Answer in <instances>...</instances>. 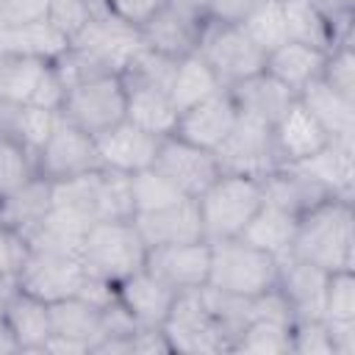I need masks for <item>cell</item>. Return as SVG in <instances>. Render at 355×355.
<instances>
[{"label": "cell", "instance_id": "2", "mask_svg": "<svg viewBox=\"0 0 355 355\" xmlns=\"http://www.w3.org/2000/svg\"><path fill=\"white\" fill-rule=\"evenodd\" d=\"M205 241L239 239L263 202L261 178L222 172L200 197H194Z\"/></svg>", "mask_w": 355, "mask_h": 355}, {"label": "cell", "instance_id": "5", "mask_svg": "<svg viewBox=\"0 0 355 355\" xmlns=\"http://www.w3.org/2000/svg\"><path fill=\"white\" fill-rule=\"evenodd\" d=\"M197 53L214 69V75L225 89L263 72L266 64V53L241 31V25L214 22V19L205 22L197 42Z\"/></svg>", "mask_w": 355, "mask_h": 355}, {"label": "cell", "instance_id": "43", "mask_svg": "<svg viewBox=\"0 0 355 355\" xmlns=\"http://www.w3.org/2000/svg\"><path fill=\"white\" fill-rule=\"evenodd\" d=\"M322 80L330 89H336L338 94L355 100V50H352V42H341L327 53Z\"/></svg>", "mask_w": 355, "mask_h": 355}, {"label": "cell", "instance_id": "15", "mask_svg": "<svg viewBox=\"0 0 355 355\" xmlns=\"http://www.w3.org/2000/svg\"><path fill=\"white\" fill-rule=\"evenodd\" d=\"M208 266H211V244L205 239L189 244L150 247L144 261V269H150L175 291L202 288L208 283Z\"/></svg>", "mask_w": 355, "mask_h": 355}, {"label": "cell", "instance_id": "17", "mask_svg": "<svg viewBox=\"0 0 355 355\" xmlns=\"http://www.w3.org/2000/svg\"><path fill=\"white\" fill-rule=\"evenodd\" d=\"M283 166L300 172L302 178L322 186L333 197H349L352 200V191H355V139H330L319 153H313L302 161H294V164H283Z\"/></svg>", "mask_w": 355, "mask_h": 355}, {"label": "cell", "instance_id": "44", "mask_svg": "<svg viewBox=\"0 0 355 355\" xmlns=\"http://www.w3.org/2000/svg\"><path fill=\"white\" fill-rule=\"evenodd\" d=\"M291 352L297 355H333V341L327 322L316 319H294L291 324Z\"/></svg>", "mask_w": 355, "mask_h": 355}, {"label": "cell", "instance_id": "46", "mask_svg": "<svg viewBox=\"0 0 355 355\" xmlns=\"http://www.w3.org/2000/svg\"><path fill=\"white\" fill-rule=\"evenodd\" d=\"M50 0H0V31L47 19Z\"/></svg>", "mask_w": 355, "mask_h": 355}, {"label": "cell", "instance_id": "8", "mask_svg": "<svg viewBox=\"0 0 355 355\" xmlns=\"http://www.w3.org/2000/svg\"><path fill=\"white\" fill-rule=\"evenodd\" d=\"M208 17L202 0H166L141 28L144 47L164 53L169 58H183L197 50L200 33Z\"/></svg>", "mask_w": 355, "mask_h": 355}, {"label": "cell", "instance_id": "50", "mask_svg": "<svg viewBox=\"0 0 355 355\" xmlns=\"http://www.w3.org/2000/svg\"><path fill=\"white\" fill-rule=\"evenodd\" d=\"M258 3L261 0H202V8H205V17L214 22L241 25Z\"/></svg>", "mask_w": 355, "mask_h": 355}, {"label": "cell", "instance_id": "29", "mask_svg": "<svg viewBox=\"0 0 355 355\" xmlns=\"http://www.w3.org/2000/svg\"><path fill=\"white\" fill-rule=\"evenodd\" d=\"M261 186H263V200L266 202H275V205H280V208H286L297 216L302 211H308L311 205L322 202L324 197H333L322 186L311 183L308 178H302L300 172H294L288 166H277L269 175H263Z\"/></svg>", "mask_w": 355, "mask_h": 355}, {"label": "cell", "instance_id": "6", "mask_svg": "<svg viewBox=\"0 0 355 355\" xmlns=\"http://www.w3.org/2000/svg\"><path fill=\"white\" fill-rule=\"evenodd\" d=\"M161 330L172 352H186V355L230 352V336L216 322V316L208 311L202 288L178 291Z\"/></svg>", "mask_w": 355, "mask_h": 355}, {"label": "cell", "instance_id": "39", "mask_svg": "<svg viewBox=\"0 0 355 355\" xmlns=\"http://www.w3.org/2000/svg\"><path fill=\"white\" fill-rule=\"evenodd\" d=\"M97 219H133L130 175L97 169Z\"/></svg>", "mask_w": 355, "mask_h": 355}, {"label": "cell", "instance_id": "33", "mask_svg": "<svg viewBox=\"0 0 355 355\" xmlns=\"http://www.w3.org/2000/svg\"><path fill=\"white\" fill-rule=\"evenodd\" d=\"M283 17H286L288 39L313 44L322 50L336 47V33L327 17L313 6V0H283Z\"/></svg>", "mask_w": 355, "mask_h": 355}, {"label": "cell", "instance_id": "32", "mask_svg": "<svg viewBox=\"0 0 355 355\" xmlns=\"http://www.w3.org/2000/svg\"><path fill=\"white\" fill-rule=\"evenodd\" d=\"M67 47H69V39L58 28H53L47 19L0 31V50L6 55H33V58L55 61Z\"/></svg>", "mask_w": 355, "mask_h": 355}, {"label": "cell", "instance_id": "48", "mask_svg": "<svg viewBox=\"0 0 355 355\" xmlns=\"http://www.w3.org/2000/svg\"><path fill=\"white\" fill-rule=\"evenodd\" d=\"M64 97H67V83L61 80V75H58L55 64L50 61V64H47V69L42 72V78H39L36 89H33L31 103H33V105H42V108H50V111H61Z\"/></svg>", "mask_w": 355, "mask_h": 355}, {"label": "cell", "instance_id": "27", "mask_svg": "<svg viewBox=\"0 0 355 355\" xmlns=\"http://www.w3.org/2000/svg\"><path fill=\"white\" fill-rule=\"evenodd\" d=\"M230 94L241 114H250L266 125H275L297 97L291 89H286L280 80H275L266 69L230 86Z\"/></svg>", "mask_w": 355, "mask_h": 355}, {"label": "cell", "instance_id": "13", "mask_svg": "<svg viewBox=\"0 0 355 355\" xmlns=\"http://www.w3.org/2000/svg\"><path fill=\"white\" fill-rule=\"evenodd\" d=\"M69 44L83 50V53H89V55H94L111 72H122L128 67V61L144 47L139 28L122 22L111 11L92 17L89 25Z\"/></svg>", "mask_w": 355, "mask_h": 355}, {"label": "cell", "instance_id": "37", "mask_svg": "<svg viewBox=\"0 0 355 355\" xmlns=\"http://www.w3.org/2000/svg\"><path fill=\"white\" fill-rule=\"evenodd\" d=\"M241 31L263 53H272L275 47H280L283 42H288L286 17H283V0H261L250 11V17L241 22Z\"/></svg>", "mask_w": 355, "mask_h": 355}, {"label": "cell", "instance_id": "18", "mask_svg": "<svg viewBox=\"0 0 355 355\" xmlns=\"http://www.w3.org/2000/svg\"><path fill=\"white\" fill-rule=\"evenodd\" d=\"M175 297L178 291L144 266L116 283V300L139 327H164Z\"/></svg>", "mask_w": 355, "mask_h": 355}, {"label": "cell", "instance_id": "23", "mask_svg": "<svg viewBox=\"0 0 355 355\" xmlns=\"http://www.w3.org/2000/svg\"><path fill=\"white\" fill-rule=\"evenodd\" d=\"M125 80V119L136 128L153 133V136H172L178 125V108L172 105V97L166 89L141 83V80Z\"/></svg>", "mask_w": 355, "mask_h": 355}, {"label": "cell", "instance_id": "30", "mask_svg": "<svg viewBox=\"0 0 355 355\" xmlns=\"http://www.w3.org/2000/svg\"><path fill=\"white\" fill-rule=\"evenodd\" d=\"M50 324H53L55 336L75 338V341L86 344L89 349L105 336L103 311L89 305L80 297H67V300L50 302Z\"/></svg>", "mask_w": 355, "mask_h": 355}, {"label": "cell", "instance_id": "31", "mask_svg": "<svg viewBox=\"0 0 355 355\" xmlns=\"http://www.w3.org/2000/svg\"><path fill=\"white\" fill-rule=\"evenodd\" d=\"M219 89H225V86L219 83V78L214 75V69L202 61V55L197 50L178 58L175 75L169 80V97H172V105L178 108V114L197 105L200 100L211 97Z\"/></svg>", "mask_w": 355, "mask_h": 355}, {"label": "cell", "instance_id": "14", "mask_svg": "<svg viewBox=\"0 0 355 355\" xmlns=\"http://www.w3.org/2000/svg\"><path fill=\"white\" fill-rule=\"evenodd\" d=\"M236 119H239V105H236L230 89H219L211 97H205L197 105L178 114L175 136H180L202 150L216 153V147L233 130Z\"/></svg>", "mask_w": 355, "mask_h": 355}, {"label": "cell", "instance_id": "45", "mask_svg": "<svg viewBox=\"0 0 355 355\" xmlns=\"http://www.w3.org/2000/svg\"><path fill=\"white\" fill-rule=\"evenodd\" d=\"M28 241L17 230L0 225V280L17 286V275L28 258Z\"/></svg>", "mask_w": 355, "mask_h": 355}, {"label": "cell", "instance_id": "49", "mask_svg": "<svg viewBox=\"0 0 355 355\" xmlns=\"http://www.w3.org/2000/svg\"><path fill=\"white\" fill-rule=\"evenodd\" d=\"M166 0H105V8L119 17L122 22L133 25V28H141Z\"/></svg>", "mask_w": 355, "mask_h": 355}, {"label": "cell", "instance_id": "21", "mask_svg": "<svg viewBox=\"0 0 355 355\" xmlns=\"http://www.w3.org/2000/svg\"><path fill=\"white\" fill-rule=\"evenodd\" d=\"M272 139H275V150L283 164H294L302 161L313 153H319L330 136L324 133V128L311 116V111L294 97V103L283 111V116L272 125Z\"/></svg>", "mask_w": 355, "mask_h": 355}, {"label": "cell", "instance_id": "3", "mask_svg": "<svg viewBox=\"0 0 355 355\" xmlns=\"http://www.w3.org/2000/svg\"><path fill=\"white\" fill-rule=\"evenodd\" d=\"M147 261V244L133 219H97L83 236L80 263L86 275L119 283L139 272Z\"/></svg>", "mask_w": 355, "mask_h": 355}, {"label": "cell", "instance_id": "26", "mask_svg": "<svg viewBox=\"0 0 355 355\" xmlns=\"http://www.w3.org/2000/svg\"><path fill=\"white\" fill-rule=\"evenodd\" d=\"M297 100L311 111L330 139H355V100L338 94L322 78L311 80Z\"/></svg>", "mask_w": 355, "mask_h": 355}, {"label": "cell", "instance_id": "28", "mask_svg": "<svg viewBox=\"0 0 355 355\" xmlns=\"http://www.w3.org/2000/svg\"><path fill=\"white\" fill-rule=\"evenodd\" d=\"M294 230H297V214L263 200L239 239L269 252L272 258H286L294 241Z\"/></svg>", "mask_w": 355, "mask_h": 355}, {"label": "cell", "instance_id": "52", "mask_svg": "<svg viewBox=\"0 0 355 355\" xmlns=\"http://www.w3.org/2000/svg\"><path fill=\"white\" fill-rule=\"evenodd\" d=\"M327 330H330V341H333V355H355V319L327 322Z\"/></svg>", "mask_w": 355, "mask_h": 355}, {"label": "cell", "instance_id": "35", "mask_svg": "<svg viewBox=\"0 0 355 355\" xmlns=\"http://www.w3.org/2000/svg\"><path fill=\"white\" fill-rule=\"evenodd\" d=\"M50 61L33 55H6L0 67V100L11 105H25Z\"/></svg>", "mask_w": 355, "mask_h": 355}, {"label": "cell", "instance_id": "53", "mask_svg": "<svg viewBox=\"0 0 355 355\" xmlns=\"http://www.w3.org/2000/svg\"><path fill=\"white\" fill-rule=\"evenodd\" d=\"M42 352H50V355H92V349L86 344H80L75 338H67V336H55V333H50Z\"/></svg>", "mask_w": 355, "mask_h": 355}, {"label": "cell", "instance_id": "51", "mask_svg": "<svg viewBox=\"0 0 355 355\" xmlns=\"http://www.w3.org/2000/svg\"><path fill=\"white\" fill-rule=\"evenodd\" d=\"M155 352H172L164 330L161 327H139L133 333V355H155Z\"/></svg>", "mask_w": 355, "mask_h": 355}, {"label": "cell", "instance_id": "40", "mask_svg": "<svg viewBox=\"0 0 355 355\" xmlns=\"http://www.w3.org/2000/svg\"><path fill=\"white\" fill-rule=\"evenodd\" d=\"M58 122H61V111H50V108L25 103V105H17V111H14L11 136H17L36 155L42 150V144L50 139V133L55 130Z\"/></svg>", "mask_w": 355, "mask_h": 355}, {"label": "cell", "instance_id": "41", "mask_svg": "<svg viewBox=\"0 0 355 355\" xmlns=\"http://www.w3.org/2000/svg\"><path fill=\"white\" fill-rule=\"evenodd\" d=\"M105 0H50L47 22L58 28L69 42L89 25L92 17L105 14Z\"/></svg>", "mask_w": 355, "mask_h": 355}, {"label": "cell", "instance_id": "7", "mask_svg": "<svg viewBox=\"0 0 355 355\" xmlns=\"http://www.w3.org/2000/svg\"><path fill=\"white\" fill-rule=\"evenodd\" d=\"M61 116L78 125L80 130L100 136L103 130L125 119V80L119 72H105L89 80H80L67 89Z\"/></svg>", "mask_w": 355, "mask_h": 355}, {"label": "cell", "instance_id": "12", "mask_svg": "<svg viewBox=\"0 0 355 355\" xmlns=\"http://www.w3.org/2000/svg\"><path fill=\"white\" fill-rule=\"evenodd\" d=\"M153 166L161 175H166L191 200L200 197L222 175V166L211 150H202V147H197V144H191L175 133L161 139Z\"/></svg>", "mask_w": 355, "mask_h": 355}, {"label": "cell", "instance_id": "55", "mask_svg": "<svg viewBox=\"0 0 355 355\" xmlns=\"http://www.w3.org/2000/svg\"><path fill=\"white\" fill-rule=\"evenodd\" d=\"M3 61H6V53H3V50H0V67H3Z\"/></svg>", "mask_w": 355, "mask_h": 355}, {"label": "cell", "instance_id": "34", "mask_svg": "<svg viewBox=\"0 0 355 355\" xmlns=\"http://www.w3.org/2000/svg\"><path fill=\"white\" fill-rule=\"evenodd\" d=\"M230 352L247 355H288L291 352V324L275 319H247L239 330Z\"/></svg>", "mask_w": 355, "mask_h": 355}, {"label": "cell", "instance_id": "4", "mask_svg": "<svg viewBox=\"0 0 355 355\" xmlns=\"http://www.w3.org/2000/svg\"><path fill=\"white\" fill-rule=\"evenodd\" d=\"M211 244L208 283L214 291L252 300L277 283V258L247 244L244 239H219Z\"/></svg>", "mask_w": 355, "mask_h": 355}, {"label": "cell", "instance_id": "11", "mask_svg": "<svg viewBox=\"0 0 355 355\" xmlns=\"http://www.w3.org/2000/svg\"><path fill=\"white\" fill-rule=\"evenodd\" d=\"M94 169H100L94 136L61 116V122L55 125L50 139L36 153V175L55 183V180L78 178V175H86Z\"/></svg>", "mask_w": 355, "mask_h": 355}, {"label": "cell", "instance_id": "42", "mask_svg": "<svg viewBox=\"0 0 355 355\" xmlns=\"http://www.w3.org/2000/svg\"><path fill=\"white\" fill-rule=\"evenodd\" d=\"M322 319L327 322H349L355 319V269L330 272L324 288Z\"/></svg>", "mask_w": 355, "mask_h": 355}, {"label": "cell", "instance_id": "38", "mask_svg": "<svg viewBox=\"0 0 355 355\" xmlns=\"http://www.w3.org/2000/svg\"><path fill=\"white\" fill-rule=\"evenodd\" d=\"M36 178V155L11 133H0V200Z\"/></svg>", "mask_w": 355, "mask_h": 355}, {"label": "cell", "instance_id": "36", "mask_svg": "<svg viewBox=\"0 0 355 355\" xmlns=\"http://www.w3.org/2000/svg\"><path fill=\"white\" fill-rule=\"evenodd\" d=\"M130 197H133V216L169 208L180 200H189L166 175H161L155 166L139 169L130 175Z\"/></svg>", "mask_w": 355, "mask_h": 355}, {"label": "cell", "instance_id": "19", "mask_svg": "<svg viewBox=\"0 0 355 355\" xmlns=\"http://www.w3.org/2000/svg\"><path fill=\"white\" fill-rule=\"evenodd\" d=\"M330 272L300 261V258H277V288L288 300L294 319H316L324 308V288H327Z\"/></svg>", "mask_w": 355, "mask_h": 355}, {"label": "cell", "instance_id": "54", "mask_svg": "<svg viewBox=\"0 0 355 355\" xmlns=\"http://www.w3.org/2000/svg\"><path fill=\"white\" fill-rule=\"evenodd\" d=\"M8 352H19V344H17L14 333L8 330L6 319L0 316V355H8Z\"/></svg>", "mask_w": 355, "mask_h": 355}, {"label": "cell", "instance_id": "25", "mask_svg": "<svg viewBox=\"0 0 355 355\" xmlns=\"http://www.w3.org/2000/svg\"><path fill=\"white\" fill-rule=\"evenodd\" d=\"M50 208H53V183L36 175L25 186H19L17 191L0 200V225L17 230L28 241V236L42 225Z\"/></svg>", "mask_w": 355, "mask_h": 355}, {"label": "cell", "instance_id": "47", "mask_svg": "<svg viewBox=\"0 0 355 355\" xmlns=\"http://www.w3.org/2000/svg\"><path fill=\"white\" fill-rule=\"evenodd\" d=\"M313 6L327 17L336 44L352 42V17H355V0H313Z\"/></svg>", "mask_w": 355, "mask_h": 355}, {"label": "cell", "instance_id": "16", "mask_svg": "<svg viewBox=\"0 0 355 355\" xmlns=\"http://www.w3.org/2000/svg\"><path fill=\"white\" fill-rule=\"evenodd\" d=\"M158 144H161V136H153L128 119H122L119 125L94 136L100 166L114 169V172H125V175H133L139 169L153 166Z\"/></svg>", "mask_w": 355, "mask_h": 355}, {"label": "cell", "instance_id": "56", "mask_svg": "<svg viewBox=\"0 0 355 355\" xmlns=\"http://www.w3.org/2000/svg\"><path fill=\"white\" fill-rule=\"evenodd\" d=\"M3 300H6V297H0V316H3Z\"/></svg>", "mask_w": 355, "mask_h": 355}, {"label": "cell", "instance_id": "10", "mask_svg": "<svg viewBox=\"0 0 355 355\" xmlns=\"http://www.w3.org/2000/svg\"><path fill=\"white\" fill-rule=\"evenodd\" d=\"M83 280H86V269L78 255L33 250V247L28 250V258L17 275V286L44 302L78 297Z\"/></svg>", "mask_w": 355, "mask_h": 355}, {"label": "cell", "instance_id": "24", "mask_svg": "<svg viewBox=\"0 0 355 355\" xmlns=\"http://www.w3.org/2000/svg\"><path fill=\"white\" fill-rule=\"evenodd\" d=\"M330 50L313 47V44H302V42H283L280 47H275L272 53H266V64L263 69L280 80L286 89H291L294 94H300L311 80L322 78L324 61H327Z\"/></svg>", "mask_w": 355, "mask_h": 355}, {"label": "cell", "instance_id": "9", "mask_svg": "<svg viewBox=\"0 0 355 355\" xmlns=\"http://www.w3.org/2000/svg\"><path fill=\"white\" fill-rule=\"evenodd\" d=\"M214 155L222 172H236V175H250V178H263L280 166L275 139H272V125L250 114H241V111H239L233 130L216 147Z\"/></svg>", "mask_w": 355, "mask_h": 355}, {"label": "cell", "instance_id": "22", "mask_svg": "<svg viewBox=\"0 0 355 355\" xmlns=\"http://www.w3.org/2000/svg\"><path fill=\"white\" fill-rule=\"evenodd\" d=\"M3 319L14 333L19 352H42L44 341L53 333L50 324V302L28 294L25 288L14 286L3 300Z\"/></svg>", "mask_w": 355, "mask_h": 355}, {"label": "cell", "instance_id": "20", "mask_svg": "<svg viewBox=\"0 0 355 355\" xmlns=\"http://www.w3.org/2000/svg\"><path fill=\"white\" fill-rule=\"evenodd\" d=\"M133 225L141 233L147 250L150 247H169V244H189V241L205 239L200 211H197V202L191 197L180 200L169 208H161V211L136 214Z\"/></svg>", "mask_w": 355, "mask_h": 355}, {"label": "cell", "instance_id": "1", "mask_svg": "<svg viewBox=\"0 0 355 355\" xmlns=\"http://www.w3.org/2000/svg\"><path fill=\"white\" fill-rule=\"evenodd\" d=\"M291 258L324 272L355 269V208L349 197H324L297 216Z\"/></svg>", "mask_w": 355, "mask_h": 355}]
</instances>
